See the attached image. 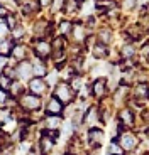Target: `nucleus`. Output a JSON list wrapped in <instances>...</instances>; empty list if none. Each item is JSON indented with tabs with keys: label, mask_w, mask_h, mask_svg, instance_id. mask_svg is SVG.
Segmentation results:
<instances>
[{
	"label": "nucleus",
	"mask_w": 149,
	"mask_h": 155,
	"mask_svg": "<svg viewBox=\"0 0 149 155\" xmlns=\"http://www.w3.org/2000/svg\"><path fill=\"white\" fill-rule=\"evenodd\" d=\"M27 88H29V93L36 94V96H43V94L47 93V83L44 78H31L27 81Z\"/></svg>",
	"instance_id": "obj_5"
},
{
	"label": "nucleus",
	"mask_w": 149,
	"mask_h": 155,
	"mask_svg": "<svg viewBox=\"0 0 149 155\" xmlns=\"http://www.w3.org/2000/svg\"><path fill=\"white\" fill-rule=\"evenodd\" d=\"M127 93H129V86H127V84H120L119 88H115V89H114V105L120 106L122 101L126 103Z\"/></svg>",
	"instance_id": "obj_14"
},
{
	"label": "nucleus",
	"mask_w": 149,
	"mask_h": 155,
	"mask_svg": "<svg viewBox=\"0 0 149 155\" xmlns=\"http://www.w3.org/2000/svg\"><path fill=\"white\" fill-rule=\"evenodd\" d=\"M53 148H54V140H53L49 135L44 133V135L39 138V150H41V153H43V155H49L53 152Z\"/></svg>",
	"instance_id": "obj_12"
},
{
	"label": "nucleus",
	"mask_w": 149,
	"mask_h": 155,
	"mask_svg": "<svg viewBox=\"0 0 149 155\" xmlns=\"http://www.w3.org/2000/svg\"><path fill=\"white\" fill-rule=\"evenodd\" d=\"M53 96H54L56 100H59L63 105H70V103H73V101H74L76 93L73 91V88L70 86V83H59V84L54 86Z\"/></svg>",
	"instance_id": "obj_1"
},
{
	"label": "nucleus",
	"mask_w": 149,
	"mask_h": 155,
	"mask_svg": "<svg viewBox=\"0 0 149 155\" xmlns=\"http://www.w3.org/2000/svg\"><path fill=\"white\" fill-rule=\"evenodd\" d=\"M134 54H136V47H134V46L127 44V46H124V47H122V56H124L126 59H130Z\"/></svg>",
	"instance_id": "obj_30"
},
{
	"label": "nucleus",
	"mask_w": 149,
	"mask_h": 155,
	"mask_svg": "<svg viewBox=\"0 0 149 155\" xmlns=\"http://www.w3.org/2000/svg\"><path fill=\"white\" fill-rule=\"evenodd\" d=\"M63 108H64L63 103L53 96L51 100H47V103H46V115H61V113H63Z\"/></svg>",
	"instance_id": "obj_11"
},
{
	"label": "nucleus",
	"mask_w": 149,
	"mask_h": 155,
	"mask_svg": "<svg viewBox=\"0 0 149 155\" xmlns=\"http://www.w3.org/2000/svg\"><path fill=\"white\" fill-rule=\"evenodd\" d=\"M7 24H5V22H0V35H4L5 34V32H7Z\"/></svg>",
	"instance_id": "obj_36"
},
{
	"label": "nucleus",
	"mask_w": 149,
	"mask_h": 155,
	"mask_svg": "<svg viewBox=\"0 0 149 155\" xmlns=\"http://www.w3.org/2000/svg\"><path fill=\"white\" fill-rule=\"evenodd\" d=\"M107 153L109 155H124V150H122L120 145L117 143V140H114V142H110L109 148H107Z\"/></svg>",
	"instance_id": "obj_25"
},
{
	"label": "nucleus",
	"mask_w": 149,
	"mask_h": 155,
	"mask_svg": "<svg viewBox=\"0 0 149 155\" xmlns=\"http://www.w3.org/2000/svg\"><path fill=\"white\" fill-rule=\"evenodd\" d=\"M92 54L95 59H105L109 56V47L103 42H95V46L92 47Z\"/></svg>",
	"instance_id": "obj_16"
},
{
	"label": "nucleus",
	"mask_w": 149,
	"mask_h": 155,
	"mask_svg": "<svg viewBox=\"0 0 149 155\" xmlns=\"http://www.w3.org/2000/svg\"><path fill=\"white\" fill-rule=\"evenodd\" d=\"M68 150H70V155H80L81 153V150H83V147H81V143H80V140H71L70 142V145H68Z\"/></svg>",
	"instance_id": "obj_23"
},
{
	"label": "nucleus",
	"mask_w": 149,
	"mask_h": 155,
	"mask_svg": "<svg viewBox=\"0 0 149 155\" xmlns=\"http://www.w3.org/2000/svg\"><path fill=\"white\" fill-rule=\"evenodd\" d=\"M34 52L39 59H46L47 56L51 54V46L46 42V41H37L34 44Z\"/></svg>",
	"instance_id": "obj_13"
},
{
	"label": "nucleus",
	"mask_w": 149,
	"mask_h": 155,
	"mask_svg": "<svg viewBox=\"0 0 149 155\" xmlns=\"http://www.w3.org/2000/svg\"><path fill=\"white\" fill-rule=\"evenodd\" d=\"M24 94V88L19 81H12L10 88H9V96L10 98H20Z\"/></svg>",
	"instance_id": "obj_19"
},
{
	"label": "nucleus",
	"mask_w": 149,
	"mask_h": 155,
	"mask_svg": "<svg viewBox=\"0 0 149 155\" xmlns=\"http://www.w3.org/2000/svg\"><path fill=\"white\" fill-rule=\"evenodd\" d=\"M53 5H54L56 10H59V8L64 5V0H53Z\"/></svg>",
	"instance_id": "obj_35"
},
{
	"label": "nucleus",
	"mask_w": 149,
	"mask_h": 155,
	"mask_svg": "<svg viewBox=\"0 0 149 155\" xmlns=\"http://www.w3.org/2000/svg\"><path fill=\"white\" fill-rule=\"evenodd\" d=\"M92 94H93L95 100H103L109 93V81H107V78H97L93 81L90 88Z\"/></svg>",
	"instance_id": "obj_4"
},
{
	"label": "nucleus",
	"mask_w": 149,
	"mask_h": 155,
	"mask_svg": "<svg viewBox=\"0 0 149 155\" xmlns=\"http://www.w3.org/2000/svg\"><path fill=\"white\" fill-rule=\"evenodd\" d=\"M51 2H53V0H39V5H41V7H47Z\"/></svg>",
	"instance_id": "obj_38"
},
{
	"label": "nucleus",
	"mask_w": 149,
	"mask_h": 155,
	"mask_svg": "<svg viewBox=\"0 0 149 155\" xmlns=\"http://www.w3.org/2000/svg\"><path fill=\"white\" fill-rule=\"evenodd\" d=\"M97 39H98V42L109 44L110 41H112V31H110V29H102V31L98 32Z\"/></svg>",
	"instance_id": "obj_24"
},
{
	"label": "nucleus",
	"mask_w": 149,
	"mask_h": 155,
	"mask_svg": "<svg viewBox=\"0 0 149 155\" xmlns=\"http://www.w3.org/2000/svg\"><path fill=\"white\" fill-rule=\"evenodd\" d=\"M117 118H119V125H120L122 128H130L136 123V113H134L129 106H124V108L119 110Z\"/></svg>",
	"instance_id": "obj_6"
},
{
	"label": "nucleus",
	"mask_w": 149,
	"mask_h": 155,
	"mask_svg": "<svg viewBox=\"0 0 149 155\" xmlns=\"http://www.w3.org/2000/svg\"><path fill=\"white\" fill-rule=\"evenodd\" d=\"M59 127H61V116L46 115V118H44V128L46 130H59Z\"/></svg>",
	"instance_id": "obj_15"
},
{
	"label": "nucleus",
	"mask_w": 149,
	"mask_h": 155,
	"mask_svg": "<svg viewBox=\"0 0 149 155\" xmlns=\"http://www.w3.org/2000/svg\"><path fill=\"white\" fill-rule=\"evenodd\" d=\"M78 2H80V0H78Z\"/></svg>",
	"instance_id": "obj_43"
},
{
	"label": "nucleus",
	"mask_w": 149,
	"mask_h": 155,
	"mask_svg": "<svg viewBox=\"0 0 149 155\" xmlns=\"http://www.w3.org/2000/svg\"><path fill=\"white\" fill-rule=\"evenodd\" d=\"M4 15H7V8L4 5H0V17H4Z\"/></svg>",
	"instance_id": "obj_39"
},
{
	"label": "nucleus",
	"mask_w": 149,
	"mask_h": 155,
	"mask_svg": "<svg viewBox=\"0 0 149 155\" xmlns=\"http://www.w3.org/2000/svg\"><path fill=\"white\" fill-rule=\"evenodd\" d=\"M132 98L137 103H146L149 100V84L147 83H137V84H134L132 88Z\"/></svg>",
	"instance_id": "obj_7"
},
{
	"label": "nucleus",
	"mask_w": 149,
	"mask_h": 155,
	"mask_svg": "<svg viewBox=\"0 0 149 155\" xmlns=\"http://www.w3.org/2000/svg\"><path fill=\"white\" fill-rule=\"evenodd\" d=\"M7 27L12 29V31L17 27V19H16L14 15H9V17H7Z\"/></svg>",
	"instance_id": "obj_33"
},
{
	"label": "nucleus",
	"mask_w": 149,
	"mask_h": 155,
	"mask_svg": "<svg viewBox=\"0 0 149 155\" xmlns=\"http://www.w3.org/2000/svg\"><path fill=\"white\" fill-rule=\"evenodd\" d=\"M71 34H73V39L76 41V42H85L86 34H85V25H83L81 22H74L73 24V31H71Z\"/></svg>",
	"instance_id": "obj_17"
},
{
	"label": "nucleus",
	"mask_w": 149,
	"mask_h": 155,
	"mask_svg": "<svg viewBox=\"0 0 149 155\" xmlns=\"http://www.w3.org/2000/svg\"><path fill=\"white\" fill-rule=\"evenodd\" d=\"M44 31H46V22L39 20V22L36 24V34H37V35H43Z\"/></svg>",
	"instance_id": "obj_32"
},
{
	"label": "nucleus",
	"mask_w": 149,
	"mask_h": 155,
	"mask_svg": "<svg viewBox=\"0 0 149 155\" xmlns=\"http://www.w3.org/2000/svg\"><path fill=\"white\" fill-rule=\"evenodd\" d=\"M24 35V29L22 27H16L14 29V34H12V37L14 39H20Z\"/></svg>",
	"instance_id": "obj_34"
},
{
	"label": "nucleus",
	"mask_w": 149,
	"mask_h": 155,
	"mask_svg": "<svg viewBox=\"0 0 149 155\" xmlns=\"http://www.w3.org/2000/svg\"><path fill=\"white\" fill-rule=\"evenodd\" d=\"M102 120V115H100V108L98 106H90V108L85 111V118H83V121H85L86 127H97V123Z\"/></svg>",
	"instance_id": "obj_8"
},
{
	"label": "nucleus",
	"mask_w": 149,
	"mask_h": 155,
	"mask_svg": "<svg viewBox=\"0 0 149 155\" xmlns=\"http://www.w3.org/2000/svg\"><path fill=\"white\" fill-rule=\"evenodd\" d=\"M147 59H149V56H147Z\"/></svg>",
	"instance_id": "obj_42"
},
{
	"label": "nucleus",
	"mask_w": 149,
	"mask_h": 155,
	"mask_svg": "<svg viewBox=\"0 0 149 155\" xmlns=\"http://www.w3.org/2000/svg\"><path fill=\"white\" fill-rule=\"evenodd\" d=\"M5 66H7V61H5V58H2V56H0V71H4Z\"/></svg>",
	"instance_id": "obj_37"
},
{
	"label": "nucleus",
	"mask_w": 149,
	"mask_h": 155,
	"mask_svg": "<svg viewBox=\"0 0 149 155\" xmlns=\"http://www.w3.org/2000/svg\"><path fill=\"white\" fill-rule=\"evenodd\" d=\"M0 132H2V121H0Z\"/></svg>",
	"instance_id": "obj_41"
},
{
	"label": "nucleus",
	"mask_w": 149,
	"mask_h": 155,
	"mask_svg": "<svg viewBox=\"0 0 149 155\" xmlns=\"http://www.w3.org/2000/svg\"><path fill=\"white\" fill-rule=\"evenodd\" d=\"M73 31V22L71 20H63V22L59 24V34L63 35V37H68Z\"/></svg>",
	"instance_id": "obj_22"
},
{
	"label": "nucleus",
	"mask_w": 149,
	"mask_h": 155,
	"mask_svg": "<svg viewBox=\"0 0 149 155\" xmlns=\"http://www.w3.org/2000/svg\"><path fill=\"white\" fill-rule=\"evenodd\" d=\"M32 74H34L36 78H44V76H47V68H46V64H44L41 59L34 61V64H32Z\"/></svg>",
	"instance_id": "obj_18"
},
{
	"label": "nucleus",
	"mask_w": 149,
	"mask_h": 155,
	"mask_svg": "<svg viewBox=\"0 0 149 155\" xmlns=\"http://www.w3.org/2000/svg\"><path fill=\"white\" fill-rule=\"evenodd\" d=\"M12 81H14V79H10L9 76H5V74H0V89H5V91H9Z\"/></svg>",
	"instance_id": "obj_29"
},
{
	"label": "nucleus",
	"mask_w": 149,
	"mask_h": 155,
	"mask_svg": "<svg viewBox=\"0 0 149 155\" xmlns=\"http://www.w3.org/2000/svg\"><path fill=\"white\" fill-rule=\"evenodd\" d=\"M64 10L68 12V14H73V12H76L78 10V7H80V2L78 0H64Z\"/></svg>",
	"instance_id": "obj_26"
},
{
	"label": "nucleus",
	"mask_w": 149,
	"mask_h": 155,
	"mask_svg": "<svg viewBox=\"0 0 149 155\" xmlns=\"http://www.w3.org/2000/svg\"><path fill=\"white\" fill-rule=\"evenodd\" d=\"M70 86L73 88L74 93H76V91H80V89L83 88V78L81 76H73L70 79Z\"/></svg>",
	"instance_id": "obj_27"
},
{
	"label": "nucleus",
	"mask_w": 149,
	"mask_h": 155,
	"mask_svg": "<svg viewBox=\"0 0 149 155\" xmlns=\"http://www.w3.org/2000/svg\"><path fill=\"white\" fill-rule=\"evenodd\" d=\"M146 135H147V138H149V127H147V130H146Z\"/></svg>",
	"instance_id": "obj_40"
},
{
	"label": "nucleus",
	"mask_w": 149,
	"mask_h": 155,
	"mask_svg": "<svg viewBox=\"0 0 149 155\" xmlns=\"http://www.w3.org/2000/svg\"><path fill=\"white\" fill-rule=\"evenodd\" d=\"M16 76H19L20 79H31L32 76V64H29L27 61H22L16 66Z\"/></svg>",
	"instance_id": "obj_10"
},
{
	"label": "nucleus",
	"mask_w": 149,
	"mask_h": 155,
	"mask_svg": "<svg viewBox=\"0 0 149 155\" xmlns=\"http://www.w3.org/2000/svg\"><path fill=\"white\" fill-rule=\"evenodd\" d=\"M10 100V96H9V91H5V89H0V106H7V101Z\"/></svg>",
	"instance_id": "obj_31"
},
{
	"label": "nucleus",
	"mask_w": 149,
	"mask_h": 155,
	"mask_svg": "<svg viewBox=\"0 0 149 155\" xmlns=\"http://www.w3.org/2000/svg\"><path fill=\"white\" fill-rule=\"evenodd\" d=\"M117 140V143L120 145V148L124 152H132V150H136V148L139 147V138L134 133H130V132H127V130H124V132H120V135H119V138H115Z\"/></svg>",
	"instance_id": "obj_2"
},
{
	"label": "nucleus",
	"mask_w": 149,
	"mask_h": 155,
	"mask_svg": "<svg viewBox=\"0 0 149 155\" xmlns=\"http://www.w3.org/2000/svg\"><path fill=\"white\" fill-rule=\"evenodd\" d=\"M12 118H14V116H12V110H10V108L4 106V108L0 110V121H2V125H4L5 121L12 120Z\"/></svg>",
	"instance_id": "obj_28"
},
{
	"label": "nucleus",
	"mask_w": 149,
	"mask_h": 155,
	"mask_svg": "<svg viewBox=\"0 0 149 155\" xmlns=\"http://www.w3.org/2000/svg\"><path fill=\"white\" fill-rule=\"evenodd\" d=\"M103 138H105V133H103L102 128H98V127L88 128V142H90L92 147L98 148L103 143Z\"/></svg>",
	"instance_id": "obj_9"
},
{
	"label": "nucleus",
	"mask_w": 149,
	"mask_h": 155,
	"mask_svg": "<svg viewBox=\"0 0 149 155\" xmlns=\"http://www.w3.org/2000/svg\"><path fill=\"white\" fill-rule=\"evenodd\" d=\"M19 106L24 111H36L41 108V98L32 93H24L19 98Z\"/></svg>",
	"instance_id": "obj_3"
},
{
	"label": "nucleus",
	"mask_w": 149,
	"mask_h": 155,
	"mask_svg": "<svg viewBox=\"0 0 149 155\" xmlns=\"http://www.w3.org/2000/svg\"><path fill=\"white\" fill-rule=\"evenodd\" d=\"M12 56L16 58L17 62L26 61V56H27V49H26V46H14V49H12Z\"/></svg>",
	"instance_id": "obj_20"
},
{
	"label": "nucleus",
	"mask_w": 149,
	"mask_h": 155,
	"mask_svg": "<svg viewBox=\"0 0 149 155\" xmlns=\"http://www.w3.org/2000/svg\"><path fill=\"white\" fill-rule=\"evenodd\" d=\"M12 49H14V42H12L10 39H5L0 42V56L2 58H7V56L12 54Z\"/></svg>",
	"instance_id": "obj_21"
}]
</instances>
